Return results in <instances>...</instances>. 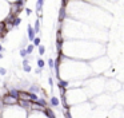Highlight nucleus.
I'll return each instance as SVG.
<instances>
[{
    "mask_svg": "<svg viewBox=\"0 0 124 118\" xmlns=\"http://www.w3.org/2000/svg\"><path fill=\"white\" fill-rule=\"evenodd\" d=\"M39 91H40V87L36 86V85H32V86L29 87V93H35V94H38Z\"/></svg>",
    "mask_w": 124,
    "mask_h": 118,
    "instance_id": "obj_6",
    "label": "nucleus"
},
{
    "mask_svg": "<svg viewBox=\"0 0 124 118\" xmlns=\"http://www.w3.org/2000/svg\"><path fill=\"white\" fill-rule=\"evenodd\" d=\"M44 66H46V62H44L43 59H38V67H39V69L43 70V69H44Z\"/></svg>",
    "mask_w": 124,
    "mask_h": 118,
    "instance_id": "obj_10",
    "label": "nucleus"
},
{
    "mask_svg": "<svg viewBox=\"0 0 124 118\" xmlns=\"http://www.w3.org/2000/svg\"><path fill=\"white\" fill-rule=\"evenodd\" d=\"M49 103H51V106L58 107L59 105H60V101H59L58 97H51V101H49Z\"/></svg>",
    "mask_w": 124,
    "mask_h": 118,
    "instance_id": "obj_3",
    "label": "nucleus"
},
{
    "mask_svg": "<svg viewBox=\"0 0 124 118\" xmlns=\"http://www.w3.org/2000/svg\"><path fill=\"white\" fill-rule=\"evenodd\" d=\"M27 51H28V55L32 54V52H33V44H28V46H27Z\"/></svg>",
    "mask_w": 124,
    "mask_h": 118,
    "instance_id": "obj_17",
    "label": "nucleus"
},
{
    "mask_svg": "<svg viewBox=\"0 0 124 118\" xmlns=\"http://www.w3.org/2000/svg\"><path fill=\"white\" fill-rule=\"evenodd\" d=\"M33 28H35V31H36V34H38V32L40 31V20H35Z\"/></svg>",
    "mask_w": 124,
    "mask_h": 118,
    "instance_id": "obj_7",
    "label": "nucleus"
},
{
    "mask_svg": "<svg viewBox=\"0 0 124 118\" xmlns=\"http://www.w3.org/2000/svg\"><path fill=\"white\" fill-rule=\"evenodd\" d=\"M67 86H68V82H65V81L59 82V87H61V89H63V87H67Z\"/></svg>",
    "mask_w": 124,
    "mask_h": 118,
    "instance_id": "obj_18",
    "label": "nucleus"
},
{
    "mask_svg": "<svg viewBox=\"0 0 124 118\" xmlns=\"http://www.w3.org/2000/svg\"><path fill=\"white\" fill-rule=\"evenodd\" d=\"M26 14H27V15H31V14H32V9H31V8H26Z\"/></svg>",
    "mask_w": 124,
    "mask_h": 118,
    "instance_id": "obj_22",
    "label": "nucleus"
},
{
    "mask_svg": "<svg viewBox=\"0 0 124 118\" xmlns=\"http://www.w3.org/2000/svg\"><path fill=\"white\" fill-rule=\"evenodd\" d=\"M20 106L21 107H31V103L28 101H24V99H20Z\"/></svg>",
    "mask_w": 124,
    "mask_h": 118,
    "instance_id": "obj_8",
    "label": "nucleus"
},
{
    "mask_svg": "<svg viewBox=\"0 0 124 118\" xmlns=\"http://www.w3.org/2000/svg\"><path fill=\"white\" fill-rule=\"evenodd\" d=\"M23 70H24L26 72H29L32 69H31V66H29V63H28V64H23Z\"/></svg>",
    "mask_w": 124,
    "mask_h": 118,
    "instance_id": "obj_16",
    "label": "nucleus"
},
{
    "mask_svg": "<svg viewBox=\"0 0 124 118\" xmlns=\"http://www.w3.org/2000/svg\"><path fill=\"white\" fill-rule=\"evenodd\" d=\"M33 46H40V38H39V36H36V38H35V40H33Z\"/></svg>",
    "mask_w": 124,
    "mask_h": 118,
    "instance_id": "obj_19",
    "label": "nucleus"
},
{
    "mask_svg": "<svg viewBox=\"0 0 124 118\" xmlns=\"http://www.w3.org/2000/svg\"><path fill=\"white\" fill-rule=\"evenodd\" d=\"M44 111H46V114H48V117H49V118H55V114H53V113H52L49 109H46Z\"/></svg>",
    "mask_w": 124,
    "mask_h": 118,
    "instance_id": "obj_15",
    "label": "nucleus"
},
{
    "mask_svg": "<svg viewBox=\"0 0 124 118\" xmlns=\"http://www.w3.org/2000/svg\"><path fill=\"white\" fill-rule=\"evenodd\" d=\"M17 102V97H15V95H6V97L3 98V103L4 105H15Z\"/></svg>",
    "mask_w": 124,
    "mask_h": 118,
    "instance_id": "obj_1",
    "label": "nucleus"
},
{
    "mask_svg": "<svg viewBox=\"0 0 124 118\" xmlns=\"http://www.w3.org/2000/svg\"><path fill=\"white\" fill-rule=\"evenodd\" d=\"M35 38H36V31H35L33 26L28 24V39L33 42V40H35Z\"/></svg>",
    "mask_w": 124,
    "mask_h": 118,
    "instance_id": "obj_2",
    "label": "nucleus"
},
{
    "mask_svg": "<svg viewBox=\"0 0 124 118\" xmlns=\"http://www.w3.org/2000/svg\"><path fill=\"white\" fill-rule=\"evenodd\" d=\"M48 66H49V69H53V67H55V61H53L52 58L48 59Z\"/></svg>",
    "mask_w": 124,
    "mask_h": 118,
    "instance_id": "obj_14",
    "label": "nucleus"
},
{
    "mask_svg": "<svg viewBox=\"0 0 124 118\" xmlns=\"http://www.w3.org/2000/svg\"><path fill=\"white\" fill-rule=\"evenodd\" d=\"M29 99H31L32 102H36L39 99V97L36 94H35V93H31V95H29Z\"/></svg>",
    "mask_w": 124,
    "mask_h": 118,
    "instance_id": "obj_12",
    "label": "nucleus"
},
{
    "mask_svg": "<svg viewBox=\"0 0 124 118\" xmlns=\"http://www.w3.org/2000/svg\"><path fill=\"white\" fill-rule=\"evenodd\" d=\"M21 23V19L20 17H16V19H13V22H12V24H13V27H19V24Z\"/></svg>",
    "mask_w": 124,
    "mask_h": 118,
    "instance_id": "obj_11",
    "label": "nucleus"
},
{
    "mask_svg": "<svg viewBox=\"0 0 124 118\" xmlns=\"http://www.w3.org/2000/svg\"><path fill=\"white\" fill-rule=\"evenodd\" d=\"M3 50H4V47H3V46H1V44H0V52L3 51Z\"/></svg>",
    "mask_w": 124,
    "mask_h": 118,
    "instance_id": "obj_25",
    "label": "nucleus"
},
{
    "mask_svg": "<svg viewBox=\"0 0 124 118\" xmlns=\"http://www.w3.org/2000/svg\"><path fill=\"white\" fill-rule=\"evenodd\" d=\"M35 105H36V106H40V107H46L47 102H46V99H43V98H39L38 101L35 102Z\"/></svg>",
    "mask_w": 124,
    "mask_h": 118,
    "instance_id": "obj_4",
    "label": "nucleus"
},
{
    "mask_svg": "<svg viewBox=\"0 0 124 118\" xmlns=\"http://www.w3.org/2000/svg\"><path fill=\"white\" fill-rule=\"evenodd\" d=\"M48 81H49V85H51V86H52V85H53V81H52V78H49Z\"/></svg>",
    "mask_w": 124,
    "mask_h": 118,
    "instance_id": "obj_23",
    "label": "nucleus"
},
{
    "mask_svg": "<svg viewBox=\"0 0 124 118\" xmlns=\"http://www.w3.org/2000/svg\"><path fill=\"white\" fill-rule=\"evenodd\" d=\"M27 55H28V51H27V48H21V50H20V56H21V58H26Z\"/></svg>",
    "mask_w": 124,
    "mask_h": 118,
    "instance_id": "obj_13",
    "label": "nucleus"
},
{
    "mask_svg": "<svg viewBox=\"0 0 124 118\" xmlns=\"http://www.w3.org/2000/svg\"><path fill=\"white\" fill-rule=\"evenodd\" d=\"M64 115H65V118H71V115H69L68 113H64Z\"/></svg>",
    "mask_w": 124,
    "mask_h": 118,
    "instance_id": "obj_24",
    "label": "nucleus"
},
{
    "mask_svg": "<svg viewBox=\"0 0 124 118\" xmlns=\"http://www.w3.org/2000/svg\"><path fill=\"white\" fill-rule=\"evenodd\" d=\"M43 6H44V0H38L36 1V12H41V8H43Z\"/></svg>",
    "mask_w": 124,
    "mask_h": 118,
    "instance_id": "obj_5",
    "label": "nucleus"
},
{
    "mask_svg": "<svg viewBox=\"0 0 124 118\" xmlns=\"http://www.w3.org/2000/svg\"><path fill=\"white\" fill-rule=\"evenodd\" d=\"M9 94L15 95V97H19V95H20V91H19V90H16V89H11V90H9Z\"/></svg>",
    "mask_w": 124,
    "mask_h": 118,
    "instance_id": "obj_9",
    "label": "nucleus"
},
{
    "mask_svg": "<svg viewBox=\"0 0 124 118\" xmlns=\"http://www.w3.org/2000/svg\"><path fill=\"white\" fill-rule=\"evenodd\" d=\"M1 59H3V54H1V52H0V61H1Z\"/></svg>",
    "mask_w": 124,
    "mask_h": 118,
    "instance_id": "obj_26",
    "label": "nucleus"
},
{
    "mask_svg": "<svg viewBox=\"0 0 124 118\" xmlns=\"http://www.w3.org/2000/svg\"><path fill=\"white\" fill-rule=\"evenodd\" d=\"M7 74V70L4 67H0V75H6Z\"/></svg>",
    "mask_w": 124,
    "mask_h": 118,
    "instance_id": "obj_21",
    "label": "nucleus"
},
{
    "mask_svg": "<svg viewBox=\"0 0 124 118\" xmlns=\"http://www.w3.org/2000/svg\"><path fill=\"white\" fill-rule=\"evenodd\" d=\"M44 52H46V47L40 44V46H39V54H40V55H44Z\"/></svg>",
    "mask_w": 124,
    "mask_h": 118,
    "instance_id": "obj_20",
    "label": "nucleus"
}]
</instances>
